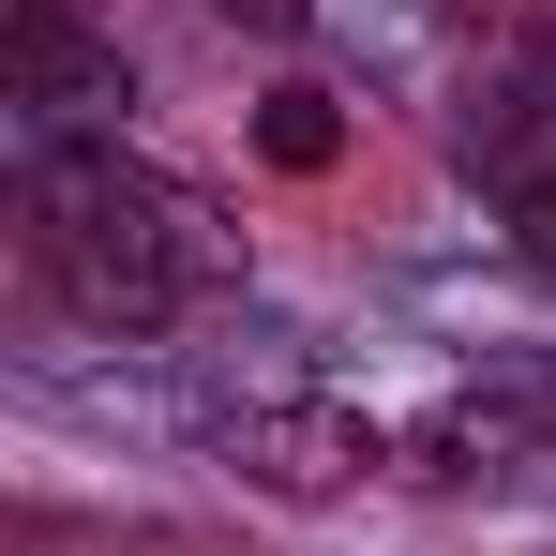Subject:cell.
Here are the masks:
<instances>
[{"mask_svg": "<svg viewBox=\"0 0 556 556\" xmlns=\"http://www.w3.org/2000/svg\"><path fill=\"white\" fill-rule=\"evenodd\" d=\"M30 271H46V301L76 331L151 346V331L211 316V301H241L256 256L181 166L121 151V136H61V151H30Z\"/></svg>", "mask_w": 556, "mask_h": 556, "instance_id": "6da1fadb", "label": "cell"}, {"mask_svg": "<svg viewBox=\"0 0 556 556\" xmlns=\"http://www.w3.org/2000/svg\"><path fill=\"white\" fill-rule=\"evenodd\" d=\"M452 166L481 181V211L511 226V256L556 271V61H481V76H466Z\"/></svg>", "mask_w": 556, "mask_h": 556, "instance_id": "7a4b0ae2", "label": "cell"}, {"mask_svg": "<svg viewBox=\"0 0 556 556\" xmlns=\"http://www.w3.org/2000/svg\"><path fill=\"white\" fill-rule=\"evenodd\" d=\"M391 421H362V406H331V391H256V406H226V466L256 481V496H362V481H391Z\"/></svg>", "mask_w": 556, "mask_h": 556, "instance_id": "3957f363", "label": "cell"}, {"mask_svg": "<svg viewBox=\"0 0 556 556\" xmlns=\"http://www.w3.org/2000/svg\"><path fill=\"white\" fill-rule=\"evenodd\" d=\"M15 105H30V151L121 136L136 61H121V30H91V0H15Z\"/></svg>", "mask_w": 556, "mask_h": 556, "instance_id": "277c9868", "label": "cell"}, {"mask_svg": "<svg viewBox=\"0 0 556 556\" xmlns=\"http://www.w3.org/2000/svg\"><path fill=\"white\" fill-rule=\"evenodd\" d=\"M256 151H271L286 181H316V166L346 151V105H331V91H301V76H286V91L256 105Z\"/></svg>", "mask_w": 556, "mask_h": 556, "instance_id": "5b68a950", "label": "cell"}, {"mask_svg": "<svg viewBox=\"0 0 556 556\" xmlns=\"http://www.w3.org/2000/svg\"><path fill=\"white\" fill-rule=\"evenodd\" d=\"M452 15V46H481V61H556V0H437Z\"/></svg>", "mask_w": 556, "mask_h": 556, "instance_id": "8992f818", "label": "cell"}, {"mask_svg": "<svg viewBox=\"0 0 556 556\" xmlns=\"http://www.w3.org/2000/svg\"><path fill=\"white\" fill-rule=\"evenodd\" d=\"M195 15H226V30H271V46H286V30H301L316 0H195Z\"/></svg>", "mask_w": 556, "mask_h": 556, "instance_id": "52a82bcc", "label": "cell"}]
</instances>
